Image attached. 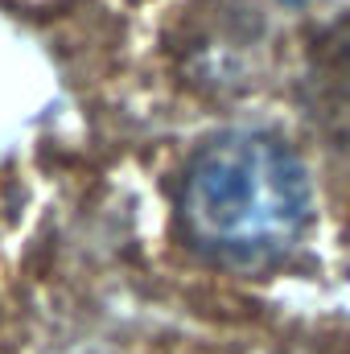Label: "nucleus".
I'll use <instances>...</instances> for the list:
<instances>
[{"instance_id": "nucleus-1", "label": "nucleus", "mask_w": 350, "mask_h": 354, "mask_svg": "<svg viewBox=\"0 0 350 354\" xmlns=\"http://www.w3.org/2000/svg\"><path fill=\"white\" fill-rule=\"evenodd\" d=\"M177 218L210 264L268 268L284 260L305 231V165L268 132H223L185 161Z\"/></svg>"}]
</instances>
